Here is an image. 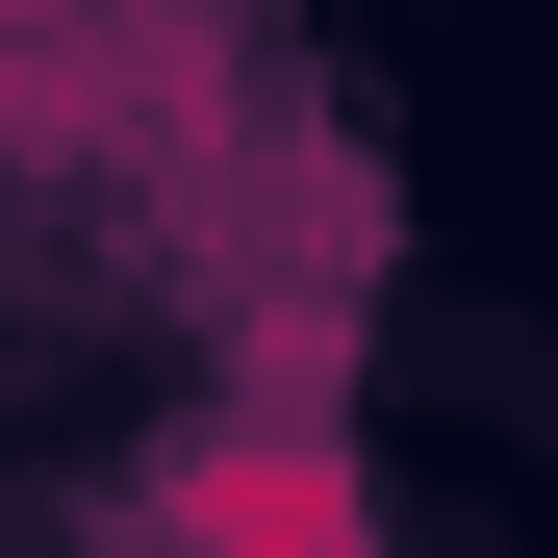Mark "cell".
Wrapping results in <instances>:
<instances>
[{
	"instance_id": "1",
	"label": "cell",
	"mask_w": 558,
	"mask_h": 558,
	"mask_svg": "<svg viewBox=\"0 0 558 558\" xmlns=\"http://www.w3.org/2000/svg\"><path fill=\"white\" fill-rule=\"evenodd\" d=\"M178 533H204V558H381V533H355V457L305 407H254V432L178 457Z\"/></svg>"
},
{
	"instance_id": "2",
	"label": "cell",
	"mask_w": 558,
	"mask_h": 558,
	"mask_svg": "<svg viewBox=\"0 0 558 558\" xmlns=\"http://www.w3.org/2000/svg\"><path fill=\"white\" fill-rule=\"evenodd\" d=\"M76 26H102V0H0V128H26V102H76Z\"/></svg>"
}]
</instances>
